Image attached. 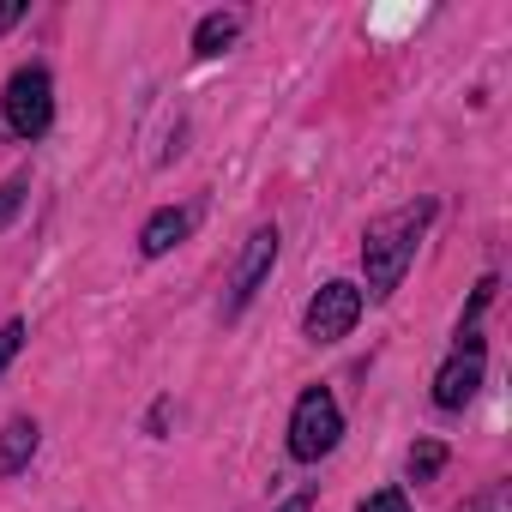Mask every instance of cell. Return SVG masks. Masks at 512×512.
Masks as SVG:
<instances>
[{
  "mask_svg": "<svg viewBox=\"0 0 512 512\" xmlns=\"http://www.w3.org/2000/svg\"><path fill=\"white\" fill-rule=\"evenodd\" d=\"M428 217H434V205H410V211H392V217H380V223L368 229V241H362L368 296L386 302V296L404 284V272H410V260H416V241H422Z\"/></svg>",
  "mask_w": 512,
  "mask_h": 512,
  "instance_id": "cell-1",
  "label": "cell"
},
{
  "mask_svg": "<svg viewBox=\"0 0 512 512\" xmlns=\"http://www.w3.org/2000/svg\"><path fill=\"white\" fill-rule=\"evenodd\" d=\"M338 434H344L338 398H332L326 386H308V392L296 398V410H290V458H296V464H320V458L338 446Z\"/></svg>",
  "mask_w": 512,
  "mask_h": 512,
  "instance_id": "cell-2",
  "label": "cell"
},
{
  "mask_svg": "<svg viewBox=\"0 0 512 512\" xmlns=\"http://www.w3.org/2000/svg\"><path fill=\"white\" fill-rule=\"evenodd\" d=\"M0 103H7V127L19 139H43L49 121H55V85H49L43 67H19L7 79V97H0Z\"/></svg>",
  "mask_w": 512,
  "mask_h": 512,
  "instance_id": "cell-3",
  "label": "cell"
},
{
  "mask_svg": "<svg viewBox=\"0 0 512 512\" xmlns=\"http://www.w3.org/2000/svg\"><path fill=\"white\" fill-rule=\"evenodd\" d=\"M272 266H278V229H272V223H260V229L247 235L241 260H235V278H229V296H223V320H235L253 296H260V284L272 278Z\"/></svg>",
  "mask_w": 512,
  "mask_h": 512,
  "instance_id": "cell-4",
  "label": "cell"
},
{
  "mask_svg": "<svg viewBox=\"0 0 512 512\" xmlns=\"http://www.w3.org/2000/svg\"><path fill=\"white\" fill-rule=\"evenodd\" d=\"M362 320V290L356 284H326L314 302H308V314H302V332L314 338V344H338V338H350V326Z\"/></svg>",
  "mask_w": 512,
  "mask_h": 512,
  "instance_id": "cell-5",
  "label": "cell"
},
{
  "mask_svg": "<svg viewBox=\"0 0 512 512\" xmlns=\"http://www.w3.org/2000/svg\"><path fill=\"white\" fill-rule=\"evenodd\" d=\"M482 386V338L476 332H458V356L434 374V404L440 410H464Z\"/></svg>",
  "mask_w": 512,
  "mask_h": 512,
  "instance_id": "cell-6",
  "label": "cell"
},
{
  "mask_svg": "<svg viewBox=\"0 0 512 512\" xmlns=\"http://www.w3.org/2000/svg\"><path fill=\"white\" fill-rule=\"evenodd\" d=\"M37 434H43V428H37L31 416H13L7 428H0V476H19V470L37 458Z\"/></svg>",
  "mask_w": 512,
  "mask_h": 512,
  "instance_id": "cell-7",
  "label": "cell"
},
{
  "mask_svg": "<svg viewBox=\"0 0 512 512\" xmlns=\"http://www.w3.org/2000/svg\"><path fill=\"white\" fill-rule=\"evenodd\" d=\"M187 235V211H175V205H163L145 229H139V253H145V260H163V253L175 247Z\"/></svg>",
  "mask_w": 512,
  "mask_h": 512,
  "instance_id": "cell-8",
  "label": "cell"
},
{
  "mask_svg": "<svg viewBox=\"0 0 512 512\" xmlns=\"http://www.w3.org/2000/svg\"><path fill=\"white\" fill-rule=\"evenodd\" d=\"M235 31H241L235 13H211V19H199V31H193V55H223V49L235 43Z\"/></svg>",
  "mask_w": 512,
  "mask_h": 512,
  "instance_id": "cell-9",
  "label": "cell"
},
{
  "mask_svg": "<svg viewBox=\"0 0 512 512\" xmlns=\"http://www.w3.org/2000/svg\"><path fill=\"white\" fill-rule=\"evenodd\" d=\"M440 464H446V446H440V440H422V446H410V476H416V482H428Z\"/></svg>",
  "mask_w": 512,
  "mask_h": 512,
  "instance_id": "cell-10",
  "label": "cell"
},
{
  "mask_svg": "<svg viewBox=\"0 0 512 512\" xmlns=\"http://www.w3.org/2000/svg\"><path fill=\"white\" fill-rule=\"evenodd\" d=\"M25 187H31V175H7V181H0V229H7V223L19 217V205H25Z\"/></svg>",
  "mask_w": 512,
  "mask_h": 512,
  "instance_id": "cell-11",
  "label": "cell"
},
{
  "mask_svg": "<svg viewBox=\"0 0 512 512\" xmlns=\"http://www.w3.org/2000/svg\"><path fill=\"white\" fill-rule=\"evenodd\" d=\"M19 350H25V320H7V326H0V374L13 368Z\"/></svg>",
  "mask_w": 512,
  "mask_h": 512,
  "instance_id": "cell-12",
  "label": "cell"
},
{
  "mask_svg": "<svg viewBox=\"0 0 512 512\" xmlns=\"http://www.w3.org/2000/svg\"><path fill=\"white\" fill-rule=\"evenodd\" d=\"M356 512H410V500H404V488H380V494H368Z\"/></svg>",
  "mask_w": 512,
  "mask_h": 512,
  "instance_id": "cell-13",
  "label": "cell"
},
{
  "mask_svg": "<svg viewBox=\"0 0 512 512\" xmlns=\"http://www.w3.org/2000/svg\"><path fill=\"white\" fill-rule=\"evenodd\" d=\"M308 506H314V488H302V494H290V500H284L278 512H308Z\"/></svg>",
  "mask_w": 512,
  "mask_h": 512,
  "instance_id": "cell-14",
  "label": "cell"
}]
</instances>
